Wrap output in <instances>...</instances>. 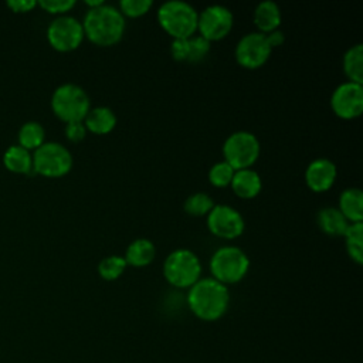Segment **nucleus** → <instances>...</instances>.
Instances as JSON below:
<instances>
[{
  "label": "nucleus",
  "instance_id": "obj_4",
  "mask_svg": "<svg viewBox=\"0 0 363 363\" xmlns=\"http://www.w3.org/2000/svg\"><path fill=\"white\" fill-rule=\"evenodd\" d=\"M51 108L55 116L65 123L82 122L91 109V99L82 86L62 84L51 96Z\"/></svg>",
  "mask_w": 363,
  "mask_h": 363
},
{
  "label": "nucleus",
  "instance_id": "obj_30",
  "mask_svg": "<svg viewBox=\"0 0 363 363\" xmlns=\"http://www.w3.org/2000/svg\"><path fill=\"white\" fill-rule=\"evenodd\" d=\"M37 4H40V7L48 13L64 16L67 11H69L75 6V1L74 0H41Z\"/></svg>",
  "mask_w": 363,
  "mask_h": 363
},
{
  "label": "nucleus",
  "instance_id": "obj_14",
  "mask_svg": "<svg viewBox=\"0 0 363 363\" xmlns=\"http://www.w3.org/2000/svg\"><path fill=\"white\" fill-rule=\"evenodd\" d=\"M336 176H337L336 164L326 157H319L312 160L305 170L306 186L315 193H323L329 190L333 186Z\"/></svg>",
  "mask_w": 363,
  "mask_h": 363
},
{
  "label": "nucleus",
  "instance_id": "obj_16",
  "mask_svg": "<svg viewBox=\"0 0 363 363\" xmlns=\"http://www.w3.org/2000/svg\"><path fill=\"white\" fill-rule=\"evenodd\" d=\"M252 18H254L255 27L258 28V33L268 34L271 31L278 30L282 16L277 3L271 0H265L257 4Z\"/></svg>",
  "mask_w": 363,
  "mask_h": 363
},
{
  "label": "nucleus",
  "instance_id": "obj_23",
  "mask_svg": "<svg viewBox=\"0 0 363 363\" xmlns=\"http://www.w3.org/2000/svg\"><path fill=\"white\" fill-rule=\"evenodd\" d=\"M343 237L350 259L363 264V223H350Z\"/></svg>",
  "mask_w": 363,
  "mask_h": 363
},
{
  "label": "nucleus",
  "instance_id": "obj_22",
  "mask_svg": "<svg viewBox=\"0 0 363 363\" xmlns=\"http://www.w3.org/2000/svg\"><path fill=\"white\" fill-rule=\"evenodd\" d=\"M343 72L350 82L363 85V44L357 43L343 55Z\"/></svg>",
  "mask_w": 363,
  "mask_h": 363
},
{
  "label": "nucleus",
  "instance_id": "obj_19",
  "mask_svg": "<svg viewBox=\"0 0 363 363\" xmlns=\"http://www.w3.org/2000/svg\"><path fill=\"white\" fill-rule=\"evenodd\" d=\"M316 221L319 228L332 237H343L347 227L349 221L345 218V216L339 211L337 207H323L318 211Z\"/></svg>",
  "mask_w": 363,
  "mask_h": 363
},
{
  "label": "nucleus",
  "instance_id": "obj_10",
  "mask_svg": "<svg viewBox=\"0 0 363 363\" xmlns=\"http://www.w3.org/2000/svg\"><path fill=\"white\" fill-rule=\"evenodd\" d=\"M82 23L72 16H60L54 18L47 28V38L52 48L61 52L78 48L84 40Z\"/></svg>",
  "mask_w": 363,
  "mask_h": 363
},
{
  "label": "nucleus",
  "instance_id": "obj_8",
  "mask_svg": "<svg viewBox=\"0 0 363 363\" xmlns=\"http://www.w3.org/2000/svg\"><path fill=\"white\" fill-rule=\"evenodd\" d=\"M72 167V155L61 143L44 142L34 150L33 170L45 177H61Z\"/></svg>",
  "mask_w": 363,
  "mask_h": 363
},
{
  "label": "nucleus",
  "instance_id": "obj_34",
  "mask_svg": "<svg viewBox=\"0 0 363 363\" xmlns=\"http://www.w3.org/2000/svg\"><path fill=\"white\" fill-rule=\"evenodd\" d=\"M85 4L89 7V9H95V7H99L104 4V0H86Z\"/></svg>",
  "mask_w": 363,
  "mask_h": 363
},
{
  "label": "nucleus",
  "instance_id": "obj_21",
  "mask_svg": "<svg viewBox=\"0 0 363 363\" xmlns=\"http://www.w3.org/2000/svg\"><path fill=\"white\" fill-rule=\"evenodd\" d=\"M4 166L14 173L27 174L33 170V155L20 145L10 146L3 156Z\"/></svg>",
  "mask_w": 363,
  "mask_h": 363
},
{
  "label": "nucleus",
  "instance_id": "obj_18",
  "mask_svg": "<svg viewBox=\"0 0 363 363\" xmlns=\"http://www.w3.org/2000/svg\"><path fill=\"white\" fill-rule=\"evenodd\" d=\"M339 211L349 223H363V193L357 187L345 189L339 197Z\"/></svg>",
  "mask_w": 363,
  "mask_h": 363
},
{
  "label": "nucleus",
  "instance_id": "obj_25",
  "mask_svg": "<svg viewBox=\"0 0 363 363\" xmlns=\"http://www.w3.org/2000/svg\"><path fill=\"white\" fill-rule=\"evenodd\" d=\"M183 207L189 216L201 217V216H207L211 211V208L214 207V201L208 194L203 191H197L186 199Z\"/></svg>",
  "mask_w": 363,
  "mask_h": 363
},
{
  "label": "nucleus",
  "instance_id": "obj_5",
  "mask_svg": "<svg viewBox=\"0 0 363 363\" xmlns=\"http://www.w3.org/2000/svg\"><path fill=\"white\" fill-rule=\"evenodd\" d=\"M250 269L248 255L238 247L224 245L214 251L210 259L211 278L224 284L240 282Z\"/></svg>",
  "mask_w": 363,
  "mask_h": 363
},
{
  "label": "nucleus",
  "instance_id": "obj_28",
  "mask_svg": "<svg viewBox=\"0 0 363 363\" xmlns=\"http://www.w3.org/2000/svg\"><path fill=\"white\" fill-rule=\"evenodd\" d=\"M210 43L201 35H191L187 38V60L186 62H200L210 52Z\"/></svg>",
  "mask_w": 363,
  "mask_h": 363
},
{
  "label": "nucleus",
  "instance_id": "obj_29",
  "mask_svg": "<svg viewBox=\"0 0 363 363\" xmlns=\"http://www.w3.org/2000/svg\"><path fill=\"white\" fill-rule=\"evenodd\" d=\"M153 7L152 0H121L119 1V11L123 17H142Z\"/></svg>",
  "mask_w": 363,
  "mask_h": 363
},
{
  "label": "nucleus",
  "instance_id": "obj_15",
  "mask_svg": "<svg viewBox=\"0 0 363 363\" xmlns=\"http://www.w3.org/2000/svg\"><path fill=\"white\" fill-rule=\"evenodd\" d=\"M230 186L238 197L254 199L261 191L262 182H261V176L250 167V169L235 170Z\"/></svg>",
  "mask_w": 363,
  "mask_h": 363
},
{
  "label": "nucleus",
  "instance_id": "obj_2",
  "mask_svg": "<svg viewBox=\"0 0 363 363\" xmlns=\"http://www.w3.org/2000/svg\"><path fill=\"white\" fill-rule=\"evenodd\" d=\"M187 303L199 319L211 322L225 313L230 303V294L227 286L214 278H200L189 288Z\"/></svg>",
  "mask_w": 363,
  "mask_h": 363
},
{
  "label": "nucleus",
  "instance_id": "obj_20",
  "mask_svg": "<svg viewBox=\"0 0 363 363\" xmlns=\"http://www.w3.org/2000/svg\"><path fill=\"white\" fill-rule=\"evenodd\" d=\"M156 255L155 244L147 238H136L132 241L125 252L126 265H132L136 268H142L149 265Z\"/></svg>",
  "mask_w": 363,
  "mask_h": 363
},
{
  "label": "nucleus",
  "instance_id": "obj_1",
  "mask_svg": "<svg viewBox=\"0 0 363 363\" xmlns=\"http://www.w3.org/2000/svg\"><path fill=\"white\" fill-rule=\"evenodd\" d=\"M82 28L85 37L95 45L111 47L122 40L126 23L119 9L104 3L99 7L88 9L84 16Z\"/></svg>",
  "mask_w": 363,
  "mask_h": 363
},
{
  "label": "nucleus",
  "instance_id": "obj_6",
  "mask_svg": "<svg viewBox=\"0 0 363 363\" xmlns=\"http://www.w3.org/2000/svg\"><path fill=\"white\" fill-rule=\"evenodd\" d=\"M201 262L199 257L187 248L172 251L163 262L166 281L176 288H190L200 279Z\"/></svg>",
  "mask_w": 363,
  "mask_h": 363
},
{
  "label": "nucleus",
  "instance_id": "obj_33",
  "mask_svg": "<svg viewBox=\"0 0 363 363\" xmlns=\"http://www.w3.org/2000/svg\"><path fill=\"white\" fill-rule=\"evenodd\" d=\"M265 35H267L268 44H269V47H271L272 50H274L275 47L281 45V44L284 43V40H285L284 34H282L281 31H278V30H275V31H271V33H268V34H265Z\"/></svg>",
  "mask_w": 363,
  "mask_h": 363
},
{
  "label": "nucleus",
  "instance_id": "obj_24",
  "mask_svg": "<svg viewBox=\"0 0 363 363\" xmlns=\"http://www.w3.org/2000/svg\"><path fill=\"white\" fill-rule=\"evenodd\" d=\"M45 130L38 122H26L18 130V142L27 150H35L44 143Z\"/></svg>",
  "mask_w": 363,
  "mask_h": 363
},
{
  "label": "nucleus",
  "instance_id": "obj_3",
  "mask_svg": "<svg viewBox=\"0 0 363 363\" xmlns=\"http://www.w3.org/2000/svg\"><path fill=\"white\" fill-rule=\"evenodd\" d=\"M197 10L187 1L170 0L157 9V21L160 27L176 38H189L197 31Z\"/></svg>",
  "mask_w": 363,
  "mask_h": 363
},
{
  "label": "nucleus",
  "instance_id": "obj_27",
  "mask_svg": "<svg viewBox=\"0 0 363 363\" xmlns=\"http://www.w3.org/2000/svg\"><path fill=\"white\" fill-rule=\"evenodd\" d=\"M235 170L227 162H217L208 170V182L218 189L230 186Z\"/></svg>",
  "mask_w": 363,
  "mask_h": 363
},
{
  "label": "nucleus",
  "instance_id": "obj_12",
  "mask_svg": "<svg viewBox=\"0 0 363 363\" xmlns=\"http://www.w3.org/2000/svg\"><path fill=\"white\" fill-rule=\"evenodd\" d=\"M207 227L210 233L223 240L238 238L245 228L244 218L238 210L227 204H214L207 214Z\"/></svg>",
  "mask_w": 363,
  "mask_h": 363
},
{
  "label": "nucleus",
  "instance_id": "obj_11",
  "mask_svg": "<svg viewBox=\"0 0 363 363\" xmlns=\"http://www.w3.org/2000/svg\"><path fill=\"white\" fill-rule=\"evenodd\" d=\"M272 48L268 44L267 35L258 31L248 33L240 38L235 45V60L247 69L261 68L269 58Z\"/></svg>",
  "mask_w": 363,
  "mask_h": 363
},
{
  "label": "nucleus",
  "instance_id": "obj_13",
  "mask_svg": "<svg viewBox=\"0 0 363 363\" xmlns=\"http://www.w3.org/2000/svg\"><path fill=\"white\" fill-rule=\"evenodd\" d=\"M333 113L342 119H354L363 112V85L356 82H342L330 96Z\"/></svg>",
  "mask_w": 363,
  "mask_h": 363
},
{
  "label": "nucleus",
  "instance_id": "obj_17",
  "mask_svg": "<svg viewBox=\"0 0 363 363\" xmlns=\"http://www.w3.org/2000/svg\"><path fill=\"white\" fill-rule=\"evenodd\" d=\"M82 122L88 132L95 135H106L116 126V115L108 106H95L89 109Z\"/></svg>",
  "mask_w": 363,
  "mask_h": 363
},
{
  "label": "nucleus",
  "instance_id": "obj_7",
  "mask_svg": "<svg viewBox=\"0 0 363 363\" xmlns=\"http://www.w3.org/2000/svg\"><path fill=\"white\" fill-rule=\"evenodd\" d=\"M261 145L258 138L248 130H237L231 133L223 145L224 162L234 170L250 169L258 159Z\"/></svg>",
  "mask_w": 363,
  "mask_h": 363
},
{
  "label": "nucleus",
  "instance_id": "obj_31",
  "mask_svg": "<svg viewBox=\"0 0 363 363\" xmlns=\"http://www.w3.org/2000/svg\"><path fill=\"white\" fill-rule=\"evenodd\" d=\"M86 128L84 122H71L65 126V136L71 142H81L86 135Z\"/></svg>",
  "mask_w": 363,
  "mask_h": 363
},
{
  "label": "nucleus",
  "instance_id": "obj_26",
  "mask_svg": "<svg viewBox=\"0 0 363 363\" xmlns=\"http://www.w3.org/2000/svg\"><path fill=\"white\" fill-rule=\"evenodd\" d=\"M126 268V261L121 255H109L101 259L98 264V274L105 281H115L118 279Z\"/></svg>",
  "mask_w": 363,
  "mask_h": 363
},
{
  "label": "nucleus",
  "instance_id": "obj_9",
  "mask_svg": "<svg viewBox=\"0 0 363 363\" xmlns=\"http://www.w3.org/2000/svg\"><path fill=\"white\" fill-rule=\"evenodd\" d=\"M234 16L231 10L221 4L207 6L197 17V31L200 35L211 41H218L227 37L233 28Z\"/></svg>",
  "mask_w": 363,
  "mask_h": 363
},
{
  "label": "nucleus",
  "instance_id": "obj_32",
  "mask_svg": "<svg viewBox=\"0 0 363 363\" xmlns=\"http://www.w3.org/2000/svg\"><path fill=\"white\" fill-rule=\"evenodd\" d=\"M7 6L16 13H26V11L33 10L37 6V1H34V0H10V1H7Z\"/></svg>",
  "mask_w": 363,
  "mask_h": 363
}]
</instances>
